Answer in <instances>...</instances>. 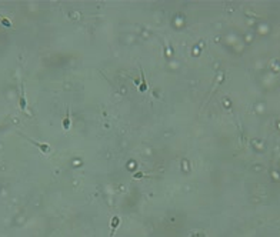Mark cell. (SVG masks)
Listing matches in <instances>:
<instances>
[{
    "mask_svg": "<svg viewBox=\"0 0 280 237\" xmlns=\"http://www.w3.org/2000/svg\"><path fill=\"white\" fill-rule=\"evenodd\" d=\"M19 134H22V133H19ZM24 139H26L27 141H30L32 144H34L36 147L40 150L43 154H49V153L52 152V147H50V144H47V143H40V141H36V140H33V139H30V137H27L26 134H22Z\"/></svg>",
    "mask_w": 280,
    "mask_h": 237,
    "instance_id": "6da1fadb",
    "label": "cell"
},
{
    "mask_svg": "<svg viewBox=\"0 0 280 237\" xmlns=\"http://www.w3.org/2000/svg\"><path fill=\"white\" fill-rule=\"evenodd\" d=\"M19 107L23 113L27 111V100H26V94H24V83L20 82V99H19Z\"/></svg>",
    "mask_w": 280,
    "mask_h": 237,
    "instance_id": "7a4b0ae2",
    "label": "cell"
},
{
    "mask_svg": "<svg viewBox=\"0 0 280 237\" xmlns=\"http://www.w3.org/2000/svg\"><path fill=\"white\" fill-rule=\"evenodd\" d=\"M119 226H120V217L119 216H113L112 220H110V229H112L110 237H114V233H116V230Z\"/></svg>",
    "mask_w": 280,
    "mask_h": 237,
    "instance_id": "3957f363",
    "label": "cell"
},
{
    "mask_svg": "<svg viewBox=\"0 0 280 237\" xmlns=\"http://www.w3.org/2000/svg\"><path fill=\"white\" fill-rule=\"evenodd\" d=\"M71 126V120H70V111H69V109L66 110V116H64L63 118V129L64 130H69Z\"/></svg>",
    "mask_w": 280,
    "mask_h": 237,
    "instance_id": "277c9868",
    "label": "cell"
},
{
    "mask_svg": "<svg viewBox=\"0 0 280 237\" xmlns=\"http://www.w3.org/2000/svg\"><path fill=\"white\" fill-rule=\"evenodd\" d=\"M139 92H140V93L147 92V83H146V77H144L143 70H142V83H140V86H139Z\"/></svg>",
    "mask_w": 280,
    "mask_h": 237,
    "instance_id": "5b68a950",
    "label": "cell"
},
{
    "mask_svg": "<svg viewBox=\"0 0 280 237\" xmlns=\"http://www.w3.org/2000/svg\"><path fill=\"white\" fill-rule=\"evenodd\" d=\"M0 22H2V24H4L6 27H11V23L9 22V19L3 17V16H0Z\"/></svg>",
    "mask_w": 280,
    "mask_h": 237,
    "instance_id": "8992f818",
    "label": "cell"
},
{
    "mask_svg": "<svg viewBox=\"0 0 280 237\" xmlns=\"http://www.w3.org/2000/svg\"><path fill=\"white\" fill-rule=\"evenodd\" d=\"M133 177H135V179H142V177H144V173H136V174H133Z\"/></svg>",
    "mask_w": 280,
    "mask_h": 237,
    "instance_id": "52a82bcc",
    "label": "cell"
}]
</instances>
